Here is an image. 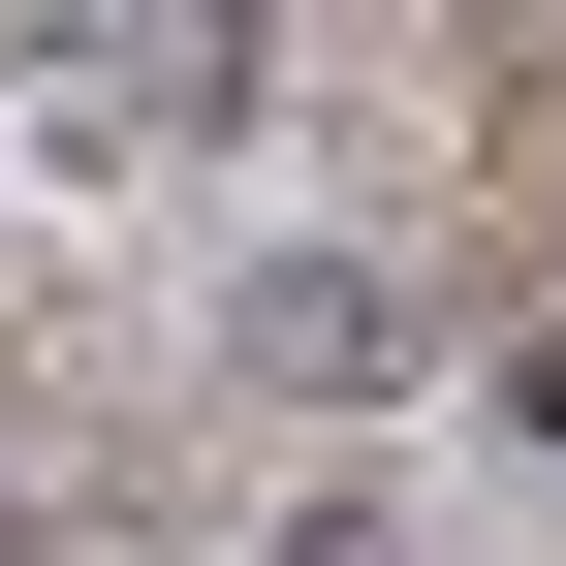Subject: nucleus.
<instances>
[{
  "instance_id": "1",
  "label": "nucleus",
  "mask_w": 566,
  "mask_h": 566,
  "mask_svg": "<svg viewBox=\"0 0 566 566\" xmlns=\"http://www.w3.org/2000/svg\"><path fill=\"white\" fill-rule=\"evenodd\" d=\"M378 346H409V315H378L346 252H283V283H252V378H315V409H378Z\"/></svg>"
},
{
  "instance_id": "2",
  "label": "nucleus",
  "mask_w": 566,
  "mask_h": 566,
  "mask_svg": "<svg viewBox=\"0 0 566 566\" xmlns=\"http://www.w3.org/2000/svg\"><path fill=\"white\" fill-rule=\"evenodd\" d=\"M283 566H409V504H315V535H283Z\"/></svg>"
}]
</instances>
